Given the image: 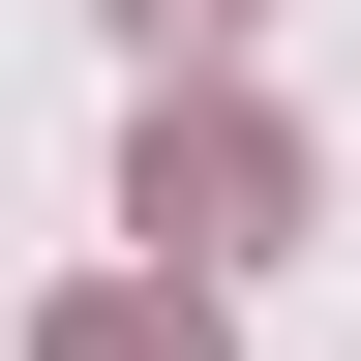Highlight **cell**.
Listing matches in <instances>:
<instances>
[{
  "mask_svg": "<svg viewBox=\"0 0 361 361\" xmlns=\"http://www.w3.org/2000/svg\"><path fill=\"white\" fill-rule=\"evenodd\" d=\"M121 211H151L180 271H241V241H301V121H241V90H151V151H121Z\"/></svg>",
  "mask_w": 361,
  "mask_h": 361,
  "instance_id": "1",
  "label": "cell"
},
{
  "mask_svg": "<svg viewBox=\"0 0 361 361\" xmlns=\"http://www.w3.org/2000/svg\"><path fill=\"white\" fill-rule=\"evenodd\" d=\"M61 361H211V271H121V301H61Z\"/></svg>",
  "mask_w": 361,
  "mask_h": 361,
  "instance_id": "2",
  "label": "cell"
},
{
  "mask_svg": "<svg viewBox=\"0 0 361 361\" xmlns=\"http://www.w3.org/2000/svg\"><path fill=\"white\" fill-rule=\"evenodd\" d=\"M121 30H151V61H211V30H241V0H121Z\"/></svg>",
  "mask_w": 361,
  "mask_h": 361,
  "instance_id": "3",
  "label": "cell"
}]
</instances>
